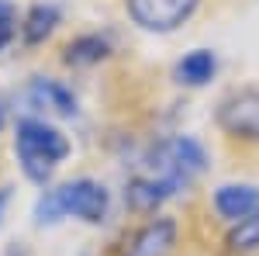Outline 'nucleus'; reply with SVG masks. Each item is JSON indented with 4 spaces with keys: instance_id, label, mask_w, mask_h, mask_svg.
Returning <instances> with one entry per match:
<instances>
[{
    "instance_id": "f257e3e1",
    "label": "nucleus",
    "mask_w": 259,
    "mask_h": 256,
    "mask_svg": "<svg viewBox=\"0 0 259 256\" xmlns=\"http://www.w3.org/2000/svg\"><path fill=\"white\" fill-rule=\"evenodd\" d=\"M111 215V194L94 177L66 180L59 187L41 191L35 201V225H56L62 218H80L87 225H100Z\"/></svg>"
},
{
    "instance_id": "f03ea898",
    "label": "nucleus",
    "mask_w": 259,
    "mask_h": 256,
    "mask_svg": "<svg viewBox=\"0 0 259 256\" xmlns=\"http://www.w3.org/2000/svg\"><path fill=\"white\" fill-rule=\"evenodd\" d=\"M14 153H18L21 173L31 184L45 187L62 166V159L69 156V138L45 118H21L14 128Z\"/></svg>"
},
{
    "instance_id": "7ed1b4c3",
    "label": "nucleus",
    "mask_w": 259,
    "mask_h": 256,
    "mask_svg": "<svg viewBox=\"0 0 259 256\" xmlns=\"http://www.w3.org/2000/svg\"><path fill=\"white\" fill-rule=\"evenodd\" d=\"M204 170H207V153H204V145L197 138H190V135L159 138L145 156V173L162 180L173 194L187 191Z\"/></svg>"
},
{
    "instance_id": "20e7f679",
    "label": "nucleus",
    "mask_w": 259,
    "mask_h": 256,
    "mask_svg": "<svg viewBox=\"0 0 259 256\" xmlns=\"http://www.w3.org/2000/svg\"><path fill=\"white\" fill-rule=\"evenodd\" d=\"M200 0H124V11L135 28L149 35H173L197 14Z\"/></svg>"
},
{
    "instance_id": "39448f33",
    "label": "nucleus",
    "mask_w": 259,
    "mask_h": 256,
    "mask_svg": "<svg viewBox=\"0 0 259 256\" xmlns=\"http://www.w3.org/2000/svg\"><path fill=\"white\" fill-rule=\"evenodd\" d=\"M214 121L225 135L259 145V87H239L228 97H221Z\"/></svg>"
},
{
    "instance_id": "423d86ee",
    "label": "nucleus",
    "mask_w": 259,
    "mask_h": 256,
    "mask_svg": "<svg viewBox=\"0 0 259 256\" xmlns=\"http://www.w3.org/2000/svg\"><path fill=\"white\" fill-rule=\"evenodd\" d=\"M173 246H177V222L159 215L128 236L121 256H173Z\"/></svg>"
},
{
    "instance_id": "0eeeda50",
    "label": "nucleus",
    "mask_w": 259,
    "mask_h": 256,
    "mask_svg": "<svg viewBox=\"0 0 259 256\" xmlns=\"http://www.w3.org/2000/svg\"><path fill=\"white\" fill-rule=\"evenodd\" d=\"M211 204L225 222H242L245 215L259 211V187L256 184H221L211 194Z\"/></svg>"
},
{
    "instance_id": "6e6552de",
    "label": "nucleus",
    "mask_w": 259,
    "mask_h": 256,
    "mask_svg": "<svg viewBox=\"0 0 259 256\" xmlns=\"http://www.w3.org/2000/svg\"><path fill=\"white\" fill-rule=\"evenodd\" d=\"M169 197H173V191L162 180L149 177V173H139V177H132L124 184V204L132 211H139V215H152L162 201H169Z\"/></svg>"
},
{
    "instance_id": "1a4fd4ad",
    "label": "nucleus",
    "mask_w": 259,
    "mask_h": 256,
    "mask_svg": "<svg viewBox=\"0 0 259 256\" xmlns=\"http://www.w3.org/2000/svg\"><path fill=\"white\" fill-rule=\"evenodd\" d=\"M218 73V56L211 49H190L173 69V80L180 87H207Z\"/></svg>"
},
{
    "instance_id": "9d476101",
    "label": "nucleus",
    "mask_w": 259,
    "mask_h": 256,
    "mask_svg": "<svg viewBox=\"0 0 259 256\" xmlns=\"http://www.w3.org/2000/svg\"><path fill=\"white\" fill-rule=\"evenodd\" d=\"M28 100L35 104V107H49V111H56L62 118H73L76 115V97H73V90H66L59 80H31V87H28Z\"/></svg>"
},
{
    "instance_id": "9b49d317",
    "label": "nucleus",
    "mask_w": 259,
    "mask_h": 256,
    "mask_svg": "<svg viewBox=\"0 0 259 256\" xmlns=\"http://www.w3.org/2000/svg\"><path fill=\"white\" fill-rule=\"evenodd\" d=\"M59 21H62L59 4H35V7H28V14L21 18L18 31H21V39H24V45H41V42L59 28Z\"/></svg>"
},
{
    "instance_id": "f8f14e48",
    "label": "nucleus",
    "mask_w": 259,
    "mask_h": 256,
    "mask_svg": "<svg viewBox=\"0 0 259 256\" xmlns=\"http://www.w3.org/2000/svg\"><path fill=\"white\" fill-rule=\"evenodd\" d=\"M111 52H114V45H111L107 35L87 31V35H76V39L66 45L62 59H66V66H97V62H104Z\"/></svg>"
},
{
    "instance_id": "ddd939ff",
    "label": "nucleus",
    "mask_w": 259,
    "mask_h": 256,
    "mask_svg": "<svg viewBox=\"0 0 259 256\" xmlns=\"http://www.w3.org/2000/svg\"><path fill=\"white\" fill-rule=\"evenodd\" d=\"M225 246H228V253H256L259 249V211L235 222L228 229V236H225Z\"/></svg>"
},
{
    "instance_id": "4468645a",
    "label": "nucleus",
    "mask_w": 259,
    "mask_h": 256,
    "mask_svg": "<svg viewBox=\"0 0 259 256\" xmlns=\"http://www.w3.org/2000/svg\"><path fill=\"white\" fill-rule=\"evenodd\" d=\"M14 35H18V11L11 0H0V52L14 42Z\"/></svg>"
},
{
    "instance_id": "2eb2a0df",
    "label": "nucleus",
    "mask_w": 259,
    "mask_h": 256,
    "mask_svg": "<svg viewBox=\"0 0 259 256\" xmlns=\"http://www.w3.org/2000/svg\"><path fill=\"white\" fill-rule=\"evenodd\" d=\"M11 204V187H0V222H4V211Z\"/></svg>"
},
{
    "instance_id": "dca6fc26",
    "label": "nucleus",
    "mask_w": 259,
    "mask_h": 256,
    "mask_svg": "<svg viewBox=\"0 0 259 256\" xmlns=\"http://www.w3.org/2000/svg\"><path fill=\"white\" fill-rule=\"evenodd\" d=\"M0 125H4V104H0Z\"/></svg>"
}]
</instances>
